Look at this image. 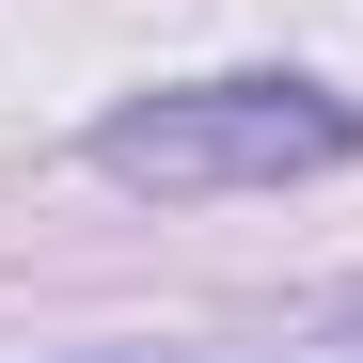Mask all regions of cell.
Returning a JSON list of instances; mask_svg holds the SVG:
<instances>
[{
  "label": "cell",
  "instance_id": "7a4b0ae2",
  "mask_svg": "<svg viewBox=\"0 0 363 363\" xmlns=\"http://www.w3.org/2000/svg\"><path fill=\"white\" fill-rule=\"evenodd\" d=\"M332 347H363V300H332Z\"/></svg>",
  "mask_w": 363,
  "mask_h": 363
},
{
  "label": "cell",
  "instance_id": "6da1fadb",
  "mask_svg": "<svg viewBox=\"0 0 363 363\" xmlns=\"http://www.w3.org/2000/svg\"><path fill=\"white\" fill-rule=\"evenodd\" d=\"M363 158V95L300 79V64H237V79H158L127 111H95V174L158 206L206 190H284V174H347Z\"/></svg>",
  "mask_w": 363,
  "mask_h": 363
}]
</instances>
